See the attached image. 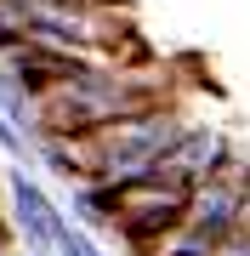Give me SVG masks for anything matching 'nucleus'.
Masks as SVG:
<instances>
[{"instance_id":"nucleus-1","label":"nucleus","mask_w":250,"mask_h":256,"mask_svg":"<svg viewBox=\"0 0 250 256\" xmlns=\"http://www.w3.org/2000/svg\"><path fill=\"white\" fill-rule=\"evenodd\" d=\"M171 97H176V86H171L165 63H148V57L142 63H85L34 97V142L40 137H80V131L114 126V120L142 114Z\"/></svg>"},{"instance_id":"nucleus-3","label":"nucleus","mask_w":250,"mask_h":256,"mask_svg":"<svg viewBox=\"0 0 250 256\" xmlns=\"http://www.w3.org/2000/svg\"><path fill=\"white\" fill-rule=\"evenodd\" d=\"M0 194H6V222H11V239H17L23 250H51L57 239H63L68 210L51 200V188L40 182L34 171L11 165V171H6V182H0Z\"/></svg>"},{"instance_id":"nucleus-2","label":"nucleus","mask_w":250,"mask_h":256,"mask_svg":"<svg viewBox=\"0 0 250 256\" xmlns=\"http://www.w3.org/2000/svg\"><path fill=\"white\" fill-rule=\"evenodd\" d=\"M102 194H108V210H114V234H120L137 256H148L159 239L182 222V205H188L182 188L154 182V176L125 182V188H102Z\"/></svg>"},{"instance_id":"nucleus-5","label":"nucleus","mask_w":250,"mask_h":256,"mask_svg":"<svg viewBox=\"0 0 250 256\" xmlns=\"http://www.w3.org/2000/svg\"><path fill=\"white\" fill-rule=\"evenodd\" d=\"M51 256H102V245H97L85 228H74V222H68V228H63V239L51 245Z\"/></svg>"},{"instance_id":"nucleus-4","label":"nucleus","mask_w":250,"mask_h":256,"mask_svg":"<svg viewBox=\"0 0 250 256\" xmlns=\"http://www.w3.org/2000/svg\"><path fill=\"white\" fill-rule=\"evenodd\" d=\"M228 160H233V137L222 126H211V120H194V126L176 137V148L154 165V182H171V188L194 194L205 176H216Z\"/></svg>"}]
</instances>
